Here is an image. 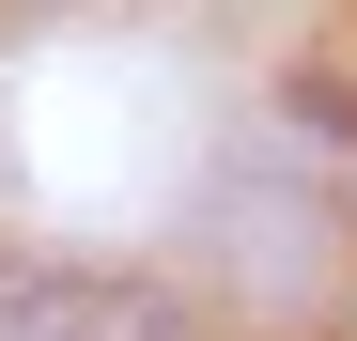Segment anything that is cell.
Masks as SVG:
<instances>
[{
	"label": "cell",
	"instance_id": "cell-1",
	"mask_svg": "<svg viewBox=\"0 0 357 341\" xmlns=\"http://www.w3.org/2000/svg\"><path fill=\"white\" fill-rule=\"evenodd\" d=\"M0 341H187V326L109 264H0Z\"/></svg>",
	"mask_w": 357,
	"mask_h": 341
}]
</instances>
